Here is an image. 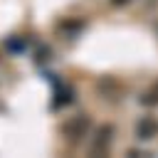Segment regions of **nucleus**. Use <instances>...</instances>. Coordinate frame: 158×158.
<instances>
[{
	"mask_svg": "<svg viewBox=\"0 0 158 158\" xmlns=\"http://www.w3.org/2000/svg\"><path fill=\"white\" fill-rule=\"evenodd\" d=\"M89 126H91V121H89L86 114L72 116V118H67V121L62 123V136H64L69 143H77V141H81V138L86 136Z\"/></svg>",
	"mask_w": 158,
	"mask_h": 158,
	"instance_id": "nucleus-1",
	"label": "nucleus"
},
{
	"mask_svg": "<svg viewBox=\"0 0 158 158\" xmlns=\"http://www.w3.org/2000/svg\"><path fill=\"white\" fill-rule=\"evenodd\" d=\"M111 143H114V126H111V123L99 126L96 138H94V143H91V156H104V153L111 148Z\"/></svg>",
	"mask_w": 158,
	"mask_h": 158,
	"instance_id": "nucleus-2",
	"label": "nucleus"
},
{
	"mask_svg": "<svg viewBox=\"0 0 158 158\" xmlns=\"http://www.w3.org/2000/svg\"><path fill=\"white\" fill-rule=\"evenodd\" d=\"M153 136H156V121H153V116L138 118V123H136V138L138 141H151Z\"/></svg>",
	"mask_w": 158,
	"mask_h": 158,
	"instance_id": "nucleus-3",
	"label": "nucleus"
},
{
	"mask_svg": "<svg viewBox=\"0 0 158 158\" xmlns=\"http://www.w3.org/2000/svg\"><path fill=\"white\" fill-rule=\"evenodd\" d=\"M72 101H74V89H72V86H62V89H57L54 109H62V106H67V104H72Z\"/></svg>",
	"mask_w": 158,
	"mask_h": 158,
	"instance_id": "nucleus-4",
	"label": "nucleus"
},
{
	"mask_svg": "<svg viewBox=\"0 0 158 158\" xmlns=\"http://www.w3.org/2000/svg\"><path fill=\"white\" fill-rule=\"evenodd\" d=\"M81 27H84L81 20H64V22L59 25V30H62V32H69V35H72V32H79Z\"/></svg>",
	"mask_w": 158,
	"mask_h": 158,
	"instance_id": "nucleus-5",
	"label": "nucleus"
},
{
	"mask_svg": "<svg viewBox=\"0 0 158 158\" xmlns=\"http://www.w3.org/2000/svg\"><path fill=\"white\" fill-rule=\"evenodd\" d=\"M141 101H143L146 106H153V104H156V99H153V91H148V94H143V99H141Z\"/></svg>",
	"mask_w": 158,
	"mask_h": 158,
	"instance_id": "nucleus-6",
	"label": "nucleus"
},
{
	"mask_svg": "<svg viewBox=\"0 0 158 158\" xmlns=\"http://www.w3.org/2000/svg\"><path fill=\"white\" fill-rule=\"evenodd\" d=\"M7 49H20V52H22V49H25V42H22V40H20V42H7Z\"/></svg>",
	"mask_w": 158,
	"mask_h": 158,
	"instance_id": "nucleus-7",
	"label": "nucleus"
},
{
	"mask_svg": "<svg viewBox=\"0 0 158 158\" xmlns=\"http://www.w3.org/2000/svg\"><path fill=\"white\" fill-rule=\"evenodd\" d=\"M128 2H131V0H111L114 7H121V5H128Z\"/></svg>",
	"mask_w": 158,
	"mask_h": 158,
	"instance_id": "nucleus-8",
	"label": "nucleus"
}]
</instances>
